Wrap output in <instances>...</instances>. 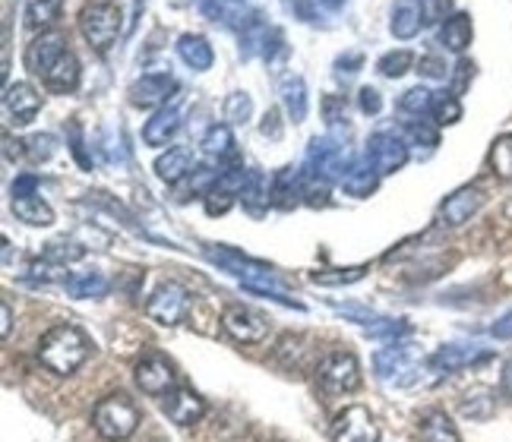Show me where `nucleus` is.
Masks as SVG:
<instances>
[{"label":"nucleus","instance_id":"nucleus-33","mask_svg":"<svg viewBox=\"0 0 512 442\" xmlns=\"http://www.w3.org/2000/svg\"><path fill=\"white\" fill-rule=\"evenodd\" d=\"M430 117L437 127H449V124H459L462 120V102L452 92H437L433 98V108H430Z\"/></svg>","mask_w":512,"mask_h":442},{"label":"nucleus","instance_id":"nucleus-50","mask_svg":"<svg viewBox=\"0 0 512 442\" xmlns=\"http://www.w3.org/2000/svg\"><path fill=\"white\" fill-rule=\"evenodd\" d=\"M260 133H263V136H272V139H279V136H282V124H279V111H266V117H263V124H260Z\"/></svg>","mask_w":512,"mask_h":442},{"label":"nucleus","instance_id":"nucleus-53","mask_svg":"<svg viewBox=\"0 0 512 442\" xmlns=\"http://www.w3.org/2000/svg\"><path fill=\"white\" fill-rule=\"evenodd\" d=\"M10 332H13V313L7 304H0V335L10 338Z\"/></svg>","mask_w":512,"mask_h":442},{"label":"nucleus","instance_id":"nucleus-54","mask_svg":"<svg viewBox=\"0 0 512 442\" xmlns=\"http://www.w3.org/2000/svg\"><path fill=\"white\" fill-rule=\"evenodd\" d=\"M503 392L512 398V360H506V367H503Z\"/></svg>","mask_w":512,"mask_h":442},{"label":"nucleus","instance_id":"nucleus-46","mask_svg":"<svg viewBox=\"0 0 512 442\" xmlns=\"http://www.w3.org/2000/svg\"><path fill=\"white\" fill-rule=\"evenodd\" d=\"M358 105H361L364 114H380V111H383V95H380L377 89L364 86V89L358 92Z\"/></svg>","mask_w":512,"mask_h":442},{"label":"nucleus","instance_id":"nucleus-28","mask_svg":"<svg viewBox=\"0 0 512 442\" xmlns=\"http://www.w3.org/2000/svg\"><path fill=\"white\" fill-rule=\"evenodd\" d=\"M279 92H282V105H285L288 117L294 120V124H301V120L307 117V83H304V76H298V73L285 76L279 83Z\"/></svg>","mask_w":512,"mask_h":442},{"label":"nucleus","instance_id":"nucleus-11","mask_svg":"<svg viewBox=\"0 0 512 442\" xmlns=\"http://www.w3.org/2000/svg\"><path fill=\"white\" fill-rule=\"evenodd\" d=\"M367 158H370L373 168H377L380 174H396L408 162V143H405L402 136L389 133V130L373 133L367 139Z\"/></svg>","mask_w":512,"mask_h":442},{"label":"nucleus","instance_id":"nucleus-17","mask_svg":"<svg viewBox=\"0 0 512 442\" xmlns=\"http://www.w3.org/2000/svg\"><path fill=\"white\" fill-rule=\"evenodd\" d=\"M4 108L13 117V124L26 127L38 117V111H42V95L35 92L32 83H10L4 92Z\"/></svg>","mask_w":512,"mask_h":442},{"label":"nucleus","instance_id":"nucleus-29","mask_svg":"<svg viewBox=\"0 0 512 442\" xmlns=\"http://www.w3.org/2000/svg\"><path fill=\"white\" fill-rule=\"evenodd\" d=\"M241 203L253 215H263V209L272 203V184H269V177L263 171H250L247 174V184L241 190Z\"/></svg>","mask_w":512,"mask_h":442},{"label":"nucleus","instance_id":"nucleus-13","mask_svg":"<svg viewBox=\"0 0 512 442\" xmlns=\"http://www.w3.org/2000/svg\"><path fill=\"white\" fill-rule=\"evenodd\" d=\"M162 411L168 414L171 424L177 427H193V424H200L203 414H206V401L196 395L193 389H184V386H177L165 395L162 401Z\"/></svg>","mask_w":512,"mask_h":442},{"label":"nucleus","instance_id":"nucleus-24","mask_svg":"<svg viewBox=\"0 0 512 442\" xmlns=\"http://www.w3.org/2000/svg\"><path fill=\"white\" fill-rule=\"evenodd\" d=\"M177 54H181L184 64H187L190 70H196V73L209 70V67H212V60H215L212 45L206 42L203 35H193V32H187V35L177 38Z\"/></svg>","mask_w":512,"mask_h":442},{"label":"nucleus","instance_id":"nucleus-2","mask_svg":"<svg viewBox=\"0 0 512 442\" xmlns=\"http://www.w3.org/2000/svg\"><path fill=\"white\" fill-rule=\"evenodd\" d=\"M348 136H342L339 130H329V136H317L307 149V158H304V177H320V180H342V174L348 171V165L354 162L351 158V149L345 143Z\"/></svg>","mask_w":512,"mask_h":442},{"label":"nucleus","instance_id":"nucleus-15","mask_svg":"<svg viewBox=\"0 0 512 442\" xmlns=\"http://www.w3.org/2000/svg\"><path fill=\"white\" fill-rule=\"evenodd\" d=\"M64 54H67L64 35H61V32H42L38 38H32V45L26 48V70L45 79V73H48Z\"/></svg>","mask_w":512,"mask_h":442},{"label":"nucleus","instance_id":"nucleus-22","mask_svg":"<svg viewBox=\"0 0 512 442\" xmlns=\"http://www.w3.org/2000/svg\"><path fill=\"white\" fill-rule=\"evenodd\" d=\"M424 26V10L418 7V0H399L396 7H392V35L408 42V38H415Z\"/></svg>","mask_w":512,"mask_h":442},{"label":"nucleus","instance_id":"nucleus-4","mask_svg":"<svg viewBox=\"0 0 512 442\" xmlns=\"http://www.w3.org/2000/svg\"><path fill=\"white\" fill-rule=\"evenodd\" d=\"M80 32L98 54H108L111 45L117 42V35H121V10L111 0L86 4L80 13Z\"/></svg>","mask_w":512,"mask_h":442},{"label":"nucleus","instance_id":"nucleus-43","mask_svg":"<svg viewBox=\"0 0 512 442\" xmlns=\"http://www.w3.org/2000/svg\"><path fill=\"white\" fill-rule=\"evenodd\" d=\"M345 111H348V105H345V98L342 95H326V102H323V114H326V124H329V130H339V127H345ZM348 130V127H345Z\"/></svg>","mask_w":512,"mask_h":442},{"label":"nucleus","instance_id":"nucleus-41","mask_svg":"<svg viewBox=\"0 0 512 442\" xmlns=\"http://www.w3.org/2000/svg\"><path fill=\"white\" fill-rule=\"evenodd\" d=\"M54 152H57V139L51 133H35L26 143V155L32 158V162H48Z\"/></svg>","mask_w":512,"mask_h":442},{"label":"nucleus","instance_id":"nucleus-23","mask_svg":"<svg viewBox=\"0 0 512 442\" xmlns=\"http://www.w3.org/2000/svg\"><path fill=\"white\" fill-rule=\"evenodd\" d=\"M80 60H76V54L73 51H67L57 64L45 73V86L51 89V92H61V95H67V92H73L76 86H80Z\"/></svg>","mask_w":512,"mask_h":442},{"label":"nucleus","instance_id":"nucleus-7","mask_svg":"<svg viewBox=\"0 0 512 442\" xmlns=\"http://www.w3.org/2000/svg\"><path fill=\"white\" fill-rule=\"evenodd\" d=\"M317 379L329 395H345L361 386V364L348 351H332L317 364Z\"/></svg>","mask_w":512,"mask_h":442},{"label":"nucleus","instance_id":"nucleus-30","mask_svg":"<svg viewBox=\"0 0 512 442\" xmlns=\"http://www.w3.org/2000/svg\"><path fill=\"white\" fill-rule=\"evenodd\" d=\"M64 288L76 300H89V297H105L108 288H111V281L102 272H83V275H70L64 281Z\"/></svg>","mask_w":512,"mask_h":442},{"label":"nucleus","instance_id":"nucleus-56","mask_svg":"<svg viewBox=\"0 0 512 442\" xmlns=\"http://www.w3.org/2000/svg\"><path fill=\"white\" fill-rule=\"evenodd\" d=\"M234 4H244V0H234Z\"/></svg>","mask_w":512,"mask_h":442},{"label":"nucleus","instance_id":"nucleus-8","mask_svg":"<svg viewBox=\"0 0 512 442\" xmlns=\"http://www.w3.org/2000/svg\"><path fill=\"white\" fill-rule=\"evenodd\" d=\"M190 313V291L181 285V281H165L152 291L149 304H146V316L159 326H177L184 323Z\"/></svg>","mask_w":512,"mask_h":442},{"label":"nucleus","instance_id":"nucleus-45","mask_svg":"<svg viewBox=\"0 0 512 442\" xmlns=\"http://www.w3.org/2000/svg\"><path fill=\"white\" fill-rule=\"evenodd\" d=\"M48 259H54V263H73V259H80L83 250L73 247V244H48Z\"/></svg>","mask_w":512,"mask_h":442},{"label":"nucleus","instance_id":"nucleus-18","mask_svg":"<svg viewBox=\"0 0 512 442\" xmlns=\"http://www.w3.org/2000/svg\"><path fill=\"white\" fill-rule=\"evenodd\" d=\"M487 357H490V351L481 345H443L427 360V367L437 370V373H456V370H465V367L478 364V360H487Z\"/></svg>","mask_w":512,"mask_h":442},{"label":"nucleus","instance_id":"nucleus-48","mask_svg":"<svg viewBox=\"0 0 512 442\" xmlns=\"http://www.w3.org/2000/svg\"><path fill=\"white\" fill-rule=\"evenodd\" d=\"M336 67H339V73L342 76H354L361 67H364V57L358 54V51H351V54H342L339 60H336Z\"/></svg>","mask_w":512,"mask_h":442},{"label":"nucleus","instance_id":"nucleus-12","mask_svg":"<svg viewBox=\"0 0 512 442\" xmlns=\"http://www.w3.org/2000/svg\"><path fill=\"white\" fill-rule=\"evenodd\" d=\"M481 206H484V190L481 187H459L456 193L443 199V206H440V225H446V228H462L465 221H471V215H478Z\"/></svg>","mask_w":512,"mask_h":442},{"label":"nucleus","instance_id":"nucleus-47","mask_svg":"<svg viewBox=\"0 0 512 442\" xmlns=\"http://www.w3.org/2000/svg\"><path fill=\"white\" fill-rule=\"evenodd\" d=\"M421 73L427 76V79H446V73H449V67H446V60H440V57H421Z\"/></svg>","mask_w":512,"mask_h":442},{"label":"nucleus","instance_id":"nucleus-38","mask_svg":"<svg viewBox=\"0 0 512 442\" xmlns=\"http://www.w3.org/2000/svg\"><path fill=\"white\" fill-rule=\"evenodd\" d=\"M433 98H437V92H430L427 86H415V89L402 92L399 108H402V111H408V114H430Z\"/></svg>","mask_w":512,"mask_h":442},{"label":"nucleus","instance_id":"nucleus-57","mask_svg":"<svg viewBox=\"0 0 512 442\" xmlns=\"http://www.w3.org/2000/svg\"><path fill=\"white\" fill-rule=\"evenodd\" d=\"M421 4H424V0H421Z\"/></svg>","mask_w":512,"mask_h":442},{"label":"nucleus","instance_id":"nucleus-51","mask_svg":"<svg viewBox=\"0 0 512 442\" xmlns=\"http://www.w3.org/2000/svg\"><path fill=\"white\" fill-rule=\"evenodd\" d=\"M490 332H494V338H512V313L500 316L494 326H490Z\"/></svg>","mask_w":512,"mask_h":442},{"label":"nucleus","instance_id":"nucleus-1","mask_svg":"<svg viewBox=\"0 0 512 442\" xmlns=\"http://www.w3.org/2000/svg\"><path fill=\"white\" fill-rule=\"evenodd\" d=\"M92 351V341L80 326L61 323L42 335L38 341V360L54 373V376H70L76 373Z\"/></svg>","mask_w":512,"mask_h":442},{"label":"nucleus","instance_id":"nucleus-55","mask_svg":"<svg viewBox=\"0 0 512 442\" xmlns=\"http://www.w3.org/2000/svg\"><path fill=\"white\" fill-rule=\"evenodd\" d=\"M348 4V0H317V7H323V10H342Z\"/></svg>","mask_w":512,"mask_h":442},{"label":"nucleus","instance_id":"nucleus-44","mask_svg":"<svg viewBox=\"0 0 512 442\" xmlns=\"http://www.w3.org/2000/svg\"><path fill=\"white\" fill-rule=\"evenodd\" d=\"M203 199H206V212H209V215H225V212L234 206V193L222 190L219 184H215Z\"/></svg>","mask_w":512,"mask_h":442},{"label":"nucleus","instance_id":"nucleus-39","mask_svg":"<svg viewBox=\"0 0 512 442\" xmlns=\"http://www.w3.org/2000/svg\"><path fill=\"white\" fill-rule=\"evenodd\" d=\"M253 114V98L247 92H231L225 98V120L228 124H247Z\"/></svg>","mask_w":512,"mask_h":442},{"label":"nucleus","instance_id":"nucleus-37","mask_svg":"<svg viewBox=\"0 0 512 442\" xmlns=\"http://www.w3.org/2000/svg\"><path fill=\"white\" fill-rule=\"evenodd\" d=\"M411 64H415V54L411 51H389L377 60V70L389 79H399L411 70Z\"/></svg>","mask_w":512,"mask_h":442},{"label":"nucleus","instance_id":"nucleus-26","mask_svg":"<svg viewBox=\"0 0 512 442\" xmlns=\"http://www.w3.org/2000/svg\"><path fill=\"white\" fill-rule=\"evenodd\" d=\"M471 38H475V26H471L468 13H452L446 23L440 26V42H443L446 51L462 54L471 45Z\"/></svg>","mask_w":512,"mask_h":442},{"label":"nucleus","instance_id":"nucleus-21","mask_svg":"<svg viewBox=\"0 0 512 442\" xmlns=\"http://www.w3.org/2000/svg\"><path fill=\"white\" fill-rule=\"evenodd\" d=\"M177 130H181V108L174 102V105H165L155 111L152 120H146L143 139H146V146H168L177 136Z\"/></svg>","mask_w":512,"mask_h":442},{"label":"nucleus","instance_id":"nucleus-20","mask_svg":"<svg viewBox=\"0 0 512 442\" xmlns=\"http://www.w3.org/2000/svg\"><path fill=\"white\" fill-rule=\"evenodd\" d=\"M196 168V158H193V149L187 146H171L168 152H162L155 158V174L165 184H181L184 177H190Z\"/></svg>","mask_w":512,"mask_h":442},{"label":"nucleus","instance_id":"nucleus-6","mask_svg":"<svg viewBox=\"0 0 512 442\" xmlns=\"http://www.w3.org/2000/svg\"><path fill=\"white\" fill-rule=\"evenodd\" d=\"M206 256L212 259L215 266H222L225 272L238 275L244 281V288H269L275 291V285H279V278H275V272L266 266V263H256V259H247L241 256L238 250L231 247H206Z\"/></svg>","mask_w":512,"mask_h":442},{"label":"nucleus","instance_id":"nucleus-9","mask_svg":"<svg viewBox=\"0 0 512 442\" xmlns=\"http://www.w3.org/2000/svg\"><path fill=\"white\" fill-rule=\"evenodd\" d=\"M332 442H380V424L364 405H351L332 420Z\"/></svg>","mask_w":512,"mask_h":442},{"label":"nucleus","instance_id":"nucleus-3","mask_svg":"<svg viewBox=\"0 0 512 442\" xmlns=\"http://www.w3.org/2000/svg\"><path fill=\"white\" fill-rule=\"evenodd\" d=\"M92 427L98 430V436H105L111 442H124L136 433V427H140V408H136L133 401L121 392L108 395L95 405Z\"/></svg>","mask_w":512,"mask_h":442},{"label":"nucleus","instance_id":"nucleus-40","mask_svg":"<svg viewBox=\"0 0 512 442\" xmlns=\"http://www.w3.org/2000/svg\"><path fill=\"white\" fill-rule=\"evenodd\" d=\"M370 338H389V341H396V338H402V335H408L411 332V326L405 323V319H377V323H370L367 329H364Z\"/></svg>","mask_w":512,"mask_h":442},{"label":"nucleus","instance_id":"nucleus-36","mask_svg":"<svg viewBox=\"0 0 512 442\" xmlns=\"http://www.w3.org/2000/svg\"><path fill=\"white\" fill-rule=\"evenodd\" d=\"M490 168H494L497 177L512 180V133L500 136L494 149H490Z\"/></svg>","mask_w":512,"mask_h":442},{"label":"nucleus","instance_id":"nucleus-42","mask_svg":"<svg viewBox=\"0 0 512 442\" xmlns=\"http://www.w3.org/2000/svg\"><path fill=\"white\" fill-rule=\"evenodd\" d=\"M29 281H67L70 275H64V269L54 263V259H35V263L29 266Z\"/></svg>","mask_w":512,"mask_h":442},{"label":"nucleus","instance_id":"nucleus-27","mask_svg":"<svg viewBox=\"0 0 512 442\" xmlns=\"http://www.w3.org/2000/svg\"><path fill=\"white\" fill-rule=\"evenodd\" d=\"M418 439L421 442H459V430L446 411H427L418 420Z\"/></svg>","mask_w":512,"mask_h":442},{"label":"nucleus","instance_id":"nucleus-19","mask_svg":"<svg viewBox=\"0 0 512 442\" xmlns=\"http://www.w3.org/2000/svg\"><path fill=\"white\" fill-rule=\"evenodd\" d=\"M342 190L348 193V196H354V199H367L373 190H377V184H380V171L373 168V162L364 155V158H354V162L348 165V171L342 174Z\"/></svg>","mask_w":512,"mask_h":442},{"label":"nucleus","instance_id":"nucleus-52","mask_svg":"<svg viewBox=\"0 0 512 442\" xmlns=\"http://www.w3.org/2000/svg\"><path fill=\"white\" fill-rule=\"evenodd\" d=\"M23 146H26V143H13V136H10V133L4 136V155L10 158V162H16V158H23V155H26Z\"/></svg>","mask_w":512,"mask_h":442},{"label":"nucleus","instance_id":"nucleus-32","mask_svg":"<svg viewBox=\"0 0 512 442\" xmlns=\"http://www.w3.org/2000/svg\"><path fill=\"white\" fill-rule=\"evenodd\" d=\"M64 10V0H26V23L32 29H48Z\"/></svg>","mask_w":512,"mask_h":442},{"label":"nucleus","instance_id":"nucleus-5","mask_svg":"<svg viewBox=\"0 0 512 442\" xmlns=\"http://www.w3.org/2000/svg\"><path fill=\"white\" fill-rule=\"evenodd\" d=\"M421 367H424V360L418 357V351L411 345H399V341H392L389 348H380L377 354H373V370H377V376L386 386L418 383Z\"/></svg>","mask_w":512,"mask_h":442},{"label":"nucleus","instance_id":"nucleus-31","mask_svg":"<svg viewBox=\"0 0 512 442\" xmlns=\"http://www.w3.org/2000/svg\"><path fill=\"white\" fill-rule=\"evenodd\" d=\"M203 152L212 155V158H231L234 155V136H231V127L228 124H212L206 133H203Z\"/></svg>","mask_w":512,"mask_h":442},{"label":"nucleus","instance_id":"nucleus-35","mask_svg":"<svg viewBox=\"0 0 512 442\" xmlns=\"http://www.w3.org/2000/svg\"><path fill=\"white\" fill-rule=\"evenodd\" d=\"M405 143L433 149V146H440V130L427 124V120H411V124H405Z\"/></svg>","mask_w":512,"mask_h":442},{"label":"nucleus","instance_id":"nucleus-49","mask_svg":"<svg viewBox=\"0 0 512 442\" xmlns=\"http://www.w3.org/2000/svg\"><path fill=\"white\" fill-rule=\"evenodd\" d=\"M10 190H13V196H32V193H38V177L35 174H19Z\"/></svg>","mask_w":512,"mask_h":442},{"label":"nucleus","instance_id":"nucleus-25","mask_svg":"<svg viewBox=\"0 0 512 442\" xmlns=\"http://www.w3.org/2000/svg\"><path fill=\"white\" fill-rule=\"evenodd\" d=\"M13 215L19 221H26V225H32V228L54 225V209L38 193H32V196H13Z\"/></svg>","mask_w":512,"mask_h":442},{"label":"nucleus","instance_id":"nucleus-16","mask_svg":"<svg viewBox=\"0 0 512 442\" xmlns=\"http://www.w3.org/2000/svg\"><path fill=\"white\" fill-rule=\"evenodd\" d=\"M177 83L171 73H146L130 86V105L136 108H159L168 102V95H174Z\"/></svg>","mask_w":512,"mask_h":442},{"label":"nucleus","instance_id":"nucleus-14","mask_svg":"<svg viewBox=\"0 0 512 442\" xmlns=\"http://www.w3.org/2000/svg\"><path fill=\"white\" fill-rule=\"evenodd\" d=\"M136 386L146 395H168L171 389H177V373L165 357L152 354L136 364Z\"/></svg>","mask_w":512,"mask_h":442},{"label":"nucleus","instance_id":"nucleus-34","mask_svg":"<svg viewBox=\"0 0 512 442\" xmlns=\"http://www.w3.org/2000/svg\"><path fill=\"white\" fill-rule=\"evenodd\" d=\"M367 275V266H351V269H326V272H313V285H326V288H336V285H354Z\"/></svg>","mask_w":512,"mask_h":442},{"label":"nucleus","instance_id":"nucleus-10","mask_svg":"<svg viewBox=\"0 0 512 442\" xmlns=\"http://www.w3.org/2000/svg\"><path fill=\"white\" fill-rule=\"evenodd\" d=\"M222 329L234 341H241V345H256V341H263L269 335V319L244 304H231L222 313Z\"/></svg>","mask_w":512,"mask_h":442}]
</instances>
